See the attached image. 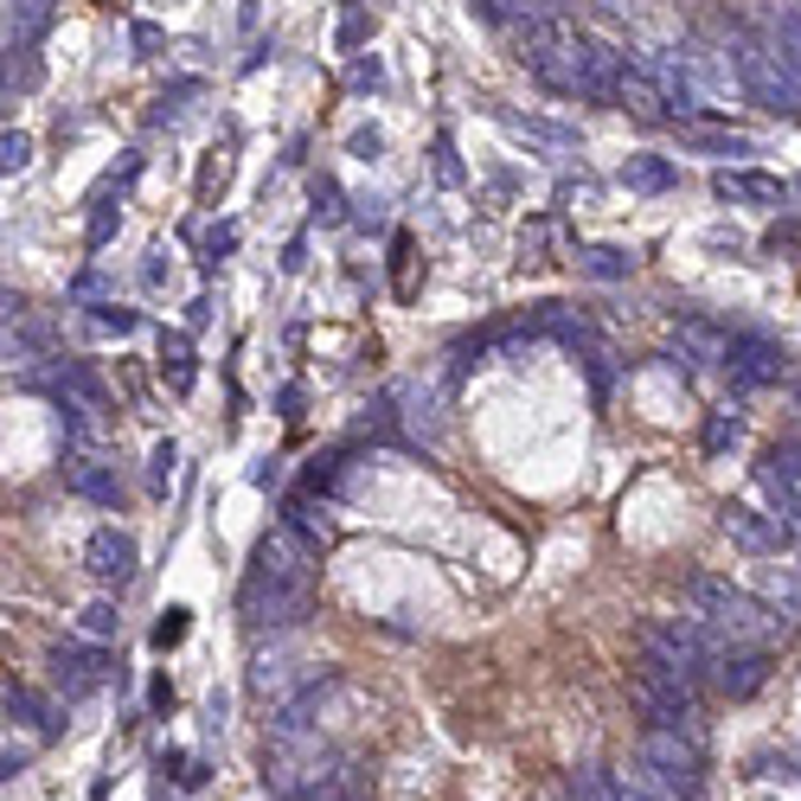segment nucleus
I'll use <instances>...</instances> for the list:
<instances>
[{"instance_id":"nucleus-1","label":"nucleus","mask_w":801,"mask_h":801,"mask_svg":"<svg viewBox=\"0 0 801 801\" xmlns=\"http://www.w3.org/2000/svg\"><path fill=\"white\" fill-rule=\"evenodd\" d=\"M315 603V552L295 539V532H270L257 545V558L244 570V590H237V615L250 635L263 628H295Z\"/></svg>"},{"instance_id":"nucleus-2","label":"nucleus","mask_w":801,"mask_h":801,"mask_svg":"<svg viewBox=\"0 0 801 801\" xmlns=\"http://www.w3.org/2000/svg\"><path fill=\"white\" fill-rule=\"evenodd\" d=\"M680 590H686V603L699 610V622H711L731 648H763V641H769V628H776V610H769L763 597H751L744 584H731V577H706V570H693Z\"/></svg>"},{"instance_id":"nucleus-3","label":"nucleus","mask_w":801,"mask_h":801,"mask_svg":"<svg viewBox=\"0 0 801 801\" xmlns=\"http://www.w3.org/2000/svg\"><path fill=\"white\" fill-rule=\"evenodd\" d=\"M628 699L641 706V718H648V725L693 731V725H699V673H686L680 660L648 655V648H641V667L628 673Z\"/></svg>"},{"instance_id":"nucleus-4","label":"nucleus","mask_w":801,"mask_h":801,"mask_svg":"<svg viewBox=\"0 0 801 801\" xmlns=\"http://www.w3.org/2000/svg\"><path fill=\"white\" fill-rule=\"evenodd\" d=\"M577 39H584V33H577L570 20H558V13H552V20H526L514 33V58L545 84V91L577 96Z\"/></svg>"},{"instance_id":"nucleus-5","label":"nucleus","mask_w":801,"mask_h":801,"mask_svg":"<svg viewBox=\"0 0 801 801\" xmlns=\"http://www.w3.org/2000/svg\"><path fill=\"white\" fill-rule=\"evenodd\" d=\"M641 769H648L673 801H699V789H706V756L693 744V731H673V725H648V738H641Z\"/></svg>"},{"instance_id":"nucleus-6","label":"nucleus","mask_w":801,"mask_h":801,"mask_svg":"<svg viewBox=\"0 0 801 801\" xmlns=\"http://www.w3.org/2000/svg\"><path fill=\"white\" fill-rule=\"evenodd\" d=\"M731 58H738V84H744L763 109H776V116H801V71L769 46V39H738Z\"/></svg>"},{"instance_id":"nucleus-7","label":"nucleus","mask_w":801,"mask_h":801,"mask_svg":"<svg viewBox=\"0 0 801 801\" xmlns=\"http://www.w3.org/2000/svg\"><path fill=\"white\" fill-rule=\"evenodd\" d=\"M718 526H725V539L738 545V552H751V558H776L782 545H789V519H769V514H756V507H738V500H725L718 507Z\"/></svg>"},{"instance_id":"nucleus-8","label":"nucleus","mask_w":801,"mask_h":801,"mask_svg":"<svg viewBox=\"0 0 801 801\" xmlns=\"http://www.w3.org/2000/svg\"><path fill=\"white\" fill-rule=\"evenodd\" d=\"M725 366H731V378H738L744 391H763V385H782V366H789V353H782L776 340H763V333H731V346H725Z\"/></svg>"},{"instance_id":"nucleus-9","label":"nucleus","mask_w":801,"mask_h":801,"mask_svg":"<svg viewBox=\"0 0 801 801\" xmlns=\"http://www.w3.org/2000/svg\"><path fill=\"white\" fill-rule=\"evenodd\" d=\"M103 680H109V655L103 648H84V641H58L51 648V686L64 699H91Z\"/></svg>"},{"instance_id":"nucleus-10","label":"nucleus","mask_w":801,"mask_h":801,"mask_svg":"<svg viewBox=\"0 0 801 801\" xmlns=\"http://www.w3.org/2000/svg\"><path fill=\"white\" fill-rule=\"evenodd\" d=\"M622 71H628V58L610 46V39H577V96H590V103H615L622 91Z\"/></svg>"},{"instance_id":"nucleus-11","label":"nucleus","mask_w":801,"mask_h":801,"mask_svg":"<svg viewBox=\"0 0 801 801\" xmlns=\"http://www.w3.org/2000/svg\"><path fill=\"white\" fill-rule=\"evenodd\" d=\"M711 199L718 205H756V212H776L789 187L776 180V174H756V167H718L711 174Z\"/></svg>"},{"instance_id":"nucleus-12","label":"nucleus","mask_w":801,"mask_h":801,"mask_svg":"<svg viewBox=\"0 0 801 801\" xmlns=\"http://www.w3.org/2000/svg\"><path fill=\"white\" fill-rule=\"evenodd\" d=\"M84 565L103 584H129L136 577V539L116 532V526H103V532H91V545H84Z\"/></svg>"},{"instance_id":"nucleus-13","label":"nucleus","mask_w":801,"mask_h":801,"mask_svg":"<svg viewBox=\"0 0 801 801\" xmlns=\"http://www.w3.org/2000/svg\"><path fill=\"white\" fill-rule=\"evenodd\" d=\"M763 680H769L763 648H725V655L711 660V686H718V693H731V699H751Z\"/></svg>"},{"instance_id":"nucleus-14","label":"nucleus","mask_w":801,"mask_h":801,"mask_svg":"<svg viewBox=\"0 0 801 801\" xmlns=\"http://www.w3.org/2000/svg\"><path fill=\"white\" fill-rule=\"evenodd\" d=\"M283 526L302 539V545H308V552H315V558L333 545V514H328V500H315V487H308V494H288V500H283Z\"/></svg>"},{"instance_id":"nucleus-15","label":"nucleus","mask_w":801,"mask_h":801,"mask_svg":"<svg viewBox=\"0 0 801 801\" xmlns=\"http://www.w3.org/2000/svg\"><path fill=\"white\" fill-rule=\"evenodd\" d=\"M673 340H680V353H686L693 366H725V346H731V333L699 321V315H686V321L673 328Z\"/></svg>"},{"instance_id":"nucleus-16","label":"nucleus","mask_w":801,"mask_h":801,"mask_svg":"<svg viewBox=\"0 0 801 801\" xmlns=\"http://www.w3.org/2000/svg\"><path fill=\"white\" fill-rule=\"evenodd\" d=\"M763 39H769V46L801 71V0H776V7H763Z\"/></svg>"},{"instance_id":"nucleus-17","label":"nucleus","mask_w":801,"mask_h":801,"mask_svg":"<svg viewBox=\"0 0 801 801\" xmlns=\"http://www.w3.org/2000/svg\"><path fill=\"white\" fill-rule=\"evenodd\" d=\"M680 129V142L699 148V154H751V136H738V129H718L706 116H686V122H673Z\"/></svg>"},{"instance_id":"nucleus-18","label":"nucleus","mask_w":801,"mask_h":801,"mask_svg":"<svg viewBox=\"0 0 801 801\" xmlns=\"http://www.w3.org/2000/svg\"><path fill=\"white\" fill-rule=\"evenodd\" d=\"M64 481H71V494H78V500H91V507H122V481L103 469V462H71Z\"/></svg>"},{"instance_id":"nucleus-19","label":"nucleus","mask_w":801,"mask_h":801,"mask_svg":"<svg viewBox=\"0 0 801 801\" xmlns=\"http://www.w3.org/2000/svg\"><path fill=\"white\" fill-rule=\"evenodd\" d=\"M500 129H507V136H519V142H532V148H552V154L577 142L565 122H545V116H519V109H500Z\"/></svg>"},{"instance_id":"nucleus-20","label":"nucleus","mask_w":801,"mask_h":801,"mask_svg":"<svg viewBox=\"0 0 801 801\" xmlns=\"http://www.w3.org/2000/svg\"><path fill=\"white\" fill-rule=\"evenodd\" d=\"M46 20H51V0H7V51L13 46L26 51L46 33Z\"/></svg>"},{"instance_id":"nucleus-21","label":"nucleus","mask_w":801,"mask_h":801,"mask_svg":"<svg viewBox=\"0 0 801 801\" xmlns=\"http://www.w3.org/2000/svg\"><path fill=\"white\" fill-rule=\"evenodd\" d=\"M469 7L494 26H526V20H552L565 0H469Z\"/></svg>"},{"instance_id":"nucleus-22","label":"nucleus","mask_w":801,"mask_h":801,"mask_svg":"<svg viewBox=\"0 0 801 801\" xmlns=\"http://www.w3.org/2000/svg\"><path fill=\"white\" fill-rule=\"evenodd\" d=\"M763 603L776 610V622H789V628H801V577L796 570H763Z\"/></svg>"},{"instance_id":"nucleus-23","label":"nucleus","mask_w":801,"mask_h":801,"mask_svg":"<svg viewBox=\"0 0 801 801\" xmlns=\"http://www.w3.org/2000/svg\"><path fill=\"white\" fill-rule=\"evenodd\" d=\"M7 711H13L20 725H33L39 738H58V725H64V718H58V706H51V699H39L33 686H7Z\"/></svg>"},{"instance_id":"nucleus-24","label":"nucleus","mask_w":801,"mask_h":801,"mask_svg":"<svg viewBox=\"0 0 801 801\" xmlns=\"http://www.w3.org/2000/svg\"><path fill=\"white\" fill-rule=\"evenodd\" d=\"M161 378L187 398L192 391V378H199V366H192V340L187 333H161Z\"/></svg>"},{"instance_id":"nucleus-25","label":"nucleus","mask_w":801,"mask_h":801,"mask_svg":"<svg viewBox=\"0 0 801 801\" xmlns=\"http://www.w3.org/2000/svg\"><path fill=\"white\" fill-rule=\"evenodd\" d=\"M308 801H373V776H366V763H353V756H346V763H340V769H333Z\"/></svg>"},{"instance_id":"nucleus-26","label":"nucleus","mask_w":801,"mask_h":801,"mask_svg":"<svg viewBox=\"0 0 801 801\" xmlns=\"http://www.w3.org/2000/svg\"><path fill=\"white\" fill-rule=\"evenodd\" d=\"M577 270H584V276H597V283H628L635 257H628V250H615V244H590V250H577Z\"/></svg>"},{"instance_id":"nucleus-27","label":"nucleus","mask_w":801,"mask_h":801,"mask_svg":"<svg viewBox=\"0 0 801 801\" xmlns=\"http://www.w3.org/2000/svg\"><path fill=\"white\" fill-rule=\"evenodd\" d=\"M288 680H295V660L288 655H257L250 660V693H257V699H283Z\"/></svg>"},{"instance_id":"nucleus-28","label":"nucleus","mask_w":801,"mask_h":801,"mask_svg":"<svg viewBox=\"0 0 801 801\" xmlns=\"http://www.w3.org/2000/svg\"><path fill=\"white\" fill-rule=\"evenodd\" d=\"M622 180L635 192H667L680 174H673V161H660V154H628V167H622Z\"/></svg>"},{"instance_id":"nucleus-29","label":"nucleus","mask_w":801,"mask_h":801,"mask_svg":"<svg viewBox=\"0 0 801 801\" xmlns=\"http://www.w3.org/2000/svg\"><path fill=\"white\" fill-rule=\"evenodd\" d=\"M58 391H64V398H78V404H91V411H103V404H109L103 378H96L84 360H64V373H58Z\"/></svg>"},{"instance_id":"nucleus-30","label":"nucleus","mask_w":801,"mask_h":801,"mask_svg":"<svg viewBox=\"0 0 801 801\" xmlns=\"http://www.w3.org/2000/svg\"><path fill=\"white\" fill-rule=\"evenodd\" d=\"M391 288H398V302L417 295V244H411V232L391 237Z\"/></svg>"},{"instance_id":"nucleus-31","label":"nucleus","mask_w":801,"mask_h":801,"mask_svg":"<svg viewBox=\"0 0 801 801\" xmlns=\"http://www.w3.org/2000/svg\"><path fill=\"white\" fill-rule=\"evenodd\" d=\"M738 436H744V417H738V411H711L706 429H699L706 456H725V449H738Z\"/></svg>"},{"instance_id":"nucleus-32","label":"nucleus","mask_w":801,"mask_h":801,"mask_svg":"<svg viewBox=\"0 0 801 801\" xmlns=\"http://www.w3.org/2000/svg\"><path fill=\"white\" fill-rule=\"evenodd\" d=\"M763 474H782V481L801 487V436H776V443L763 449Z\"/></svg>"},{"instance_id":"nucleus-33","label":"nucleus","mask_w":801,"mask_h":801,"mask_svg":"<svg viewBox=\"0 0 801 801\" xmlns=\"http://www.w3.org/2000/svg\"><path fill=\"white\" fill-rule=\"evenodd\" d=\"M565 796L570 801H622V789H615V776H603V769H570Z\"/></svg>"},{"instance_id":"nucleus-34","label":"nucleus","mask_w":801,"mask_h":801,"mask_svg":"<svg viewBox=\"0 0 801 801\" xmlns=\"http://www.w3.org/2000/svg\"><path fill=\"white\" fill-rule=\"evenodd\" d=\"M187 628H192V610H180V603H174V610H161V622H154V635H148V641L167 655V648H180V641H187Z\"/></svg>"},{"instance_id":"nucleus-35","label":"nucleus","mask_w":801,"mask_h":801,"mask_svg":"<svg viewBox=\"0 0 801 801\" xmlns=\"http://www.w3.org/2000/svg\"><path fill=\"white\" fill-rule=\"evenodd\" d=\"M763 487H769V500H776V519H789L801 532V487L796 481H782V474H763Z\"/></svg>"},{"instance_id":"nucleus-36","label":"nucleus","mask_w":801,"mask_h":801,"mask_svg":"<svg viewBox=\"0 0 801 801\" xmlns=\"http://www.w3.org/2000/svg\"><path fill=\"white\" fill-rule=\"evenodd\" d=\"M615 789H622V801H673L648 769H622V776H615Z\"/></svg>"},{"instance_id":"nucleus-37","label":"nucleus","mask_w":801,"mask_h":801,"mask_svg":"<svg viewBox=\"0 0 801 801\" xmlns=\"http://www.w3.org/2000/svg\"><path fill=\"white\" fill-rule=\"evenodd\" d=\"M78 622H84V635H91V641H109V635L122 628V615H116V603H91V610L78 615Z\"/></svg>"},{"instance_id":"nucleus-38","label":"nucleus","mask_w":801,"mask_h":801,"mask_svg":"<svg viewBox=\"0 0 801 801\" xmlns=\"http://www.w3.org/2000/svg\"><path fill=\"white\" fill-rule=\"evenodd\" d=\"M26 161H33V142H26L20 129H7V136H0V174H20Z\"/></svg>"},{"instance_id":"nucleus-39","label":"nucleus","mask_w":801,"mask_h":801,"mask_svg":"<svg viewBox=\"0 0 801 801\" xmlns=\"http://www.w3.org/2000/svg\"><path fill=\"white\" fill-rule=\"evenodd\" d=\"M429 154H436V180H443V187H462V161H456L449 136H436V148H429Z\"/></svg>"},{"instance_id":"nucleus-40","label":"nucleus","mask_w":801,"mask_h":801,"mask_svg":"<svg viewBox=\"0 0 801 801\" xmlns=\"http://www.w3.org/2000/svg\"><path fill=\"white\" fill-rule=\"evenodd\" d=\"M96 328H109V333H136V308H96Z\"/></svg>"},{"instance_id":"nucleus-41","label":"nucleus","mask_w":801,"mask_h":801,"mask_svg":"<svg viewBox=\"0 0 801 801\" xmlns=\"http://www.w3.org/2000/svg\"><path fill=\"white\" fill-rule=\"evenodd\" d=\"M109 232H116V205H96V212H91V250H103Z\"/></svg>"},{"instance_id":"nucleus-42","label":"nucleus","mask_w":801,"mask_h":801,"mask_svg":"<svg viewBox=\"0 0 801 801\" xmlns=\"http://www.w3.org/2000/svg\"><path fill=\"white\" fill-rule=\"evenodd\" d=\"M366 26H373V20H366V13H360V7H353V13H346V20H340V46L353 51V46H360V39H366Z\"/></svg>"},{"instance_id":"nucleus-43","label":"nucleus","mask_w":801,"mask_h":801,"mask_svg":"<svg viewBox=\"0 0 801 801\" xmlns=\"http://www.w3.org/2000/svg\"><path fill=\"white\" fill-rule=\"evenodd\" d=\"M174 462H180V449H174V443H154V487H167Z\"/></svg>"},{"instance_id":"nucleus-44","label":"nucleus","mask_w":801,"mask_h":801,"mask_svg":"<svg viewBox=\"0 0 801 801\" xmlns=\"http://www.w3.org/2000/svg\"><path fill=\"white\" fill-rule=\"evenodd\" d=\"M353 84H360V91H378V84H385V71H378V58H360V64H353Z\"/></svg>"},{"instance_id":"nucleus-45","label":"nucleus","mask_w":801,"mask_h":801,"mask_svg":"<svg viewBox=\"0 0 801 801\" xmlns=\"http://www.w3.org/2000/svg\"><path fill=\"white\" fill-rule=\"evenodd\" d=\"M148 706L167 711V706H174V686H167V680H154V686H148Z\"/></svg>"},{"instance_id":"nucleus-46","label":"nucleus","mask_w":801,"mask_h":801,"mask_svg":"<svg viewBox=\"0 0 801 801\" xmlns=\"http://www.w3.org/2000/svg\"><path fill=\"white\" fill-rule=\"evenodd\" d=\"M378 148H385V142H378V129H360V136H353V154H366V161H373Z\"/></svg>"},{"instance_id":"nucleus-47","label":"nucleus","mask_w":801,"mask_h":801,"mask_svg":"<svg viewBox=\"0 0 801 801\" xmlns=\"http://www.w3.org/2000/svg\"><path fill=\"white\" fill-rule=\"evenodd\" d=\"M232 244H237V232H232V225H219V232L205 237V250H212V257H219V250H232Z\"/></svg>"},{"instance_id":"nucleus-48","label":"nucleus","mask_w":801,"mask_h":801,"mask_svg":"<svg viewBox=\"0 0 801 801\" xmlns=\"http://www.w3.org/2000/svg\"><path fill=\"white\" fill-rule=\"evenodd\" d=\"M789 205H796V212H801V180H789Z\"/></svg>"},{"instance_id":"nucleus-49","label":"nucleus","mask_w":801,"mask_h":801,"mask_svg":"<svg viewBox=\"0 0 801 801\" xmlns=\"http://www.w3.org/2000/svg\"><path fill=\"white\" fill-rule=\"evenodd\" d=\"M796 398H801V391H796Z\"/></svg>"},{"instance_id":"nucleus-50","label":"nucleus","mask_w":801,"mask_h":801,"mask_svg":"<svg viewBox=\"0 0 801 801\" xmlns=\"http://www.w3.org/2000/svg\"><path fill=\"white\" fill-rule=\"evenodd\" d=\"M565 801H570V796H565Z\"/></svg>"}]
</instances>
